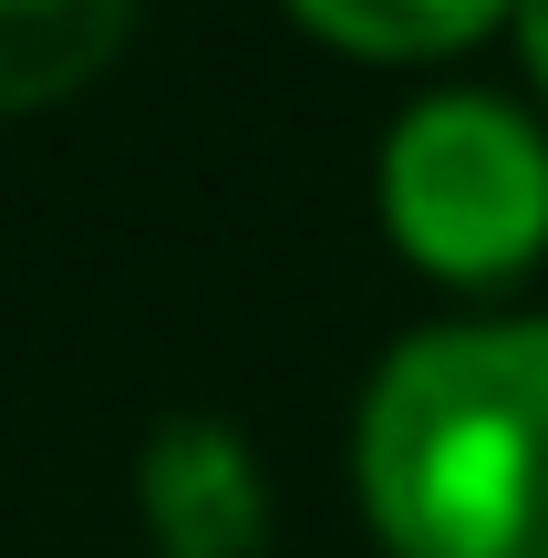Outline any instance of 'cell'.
<instances>
[{
	"label": "cell",
	"instance_id": "277c9868",
	"mask_svg": "<svg viewBox=\"0 0 548 558\" xmlns=\"http://www.w3.org/2000/svg\"><path fill=\"white\" fill-rule=\"evenodd\" d=\"M135 21V0H0V114L73 94L83 73H103Z\"/></svg>",
	"mask_w": 548,
	"mask_h": 558
},
{
	"label": "cell",
	"instance_id": "7a4b0ae2",
	"mask_svg": "<svg viewBox=\"0 0 548 558\" xmlns=\"http://www.w3.org/2000/svg\"><path fill=\"white\" fill-rule=\"evenodd\" d=\"M383 218L446 279H508L548 248V145L487 94H435L383 145Z\"/></svg>",
	"mask_w": 548,
	"mask_h": 558
},
{
	"label": "cell",
	"instance_id": "3957f363",
	"mask_svg": "<svg viewBox=\"0 0 548 558\" xmlns=\"http://www.w3.org/2000/svg\"><path fill=\"white\" fill-rule=\"evenodd\" d=\"M145 518L166 558H248L259 548V465L228 424H166L145 445Z\"/></svg>",
	"mask_w": 548,
	"mask_h": 558
},
{
	"label": "cell",
	"instance_id": "8992f818",
	"mask_svg": "<svg viewBox=\"0 0 548 558\" xmlns=\"http://www.w3.org/2000/svg\"><path fill=\"white\" fill-rule=\"evenodd\" d=\"M517 41H528V73L548 83V0H517Z\"/></svg>",
	"mask_w": 548,
	"mask_h": 558
},
{
	"label": "cell",
	"instance_id": "6da1fadb",
	"mask_svg": "<svg viewBox=\"0 0 548 558\" xmlns=\"http://www.w3.org/2000/svg\"><path fill=\"white\" fill-rule=\"evenodd\" d=\"M393 558H548V320H446L363 403Z\"/></svg>",
	"mask_w": 548,
	"mask_h": 558
},
{
	"label": "cell",
	"instance_id": "5b68a950",
	"mask_svg": "<svg viewBox=\"0 0 548 558\" xmlns=\"http://www.w3.org/2000/svg\"><path fill=\"white\" fill-rule=\"evenodd\" d=\"M290 11H301L321 41H342V52L425 62V52H455V41H476L497 11H517V0H290Z\"/></svg>",
	"mask_w": 548,
	"mask_h": 558
}]
</instances>
